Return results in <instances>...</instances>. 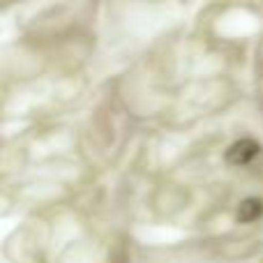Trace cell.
<instances>
[{
	"label": "cell",
	"instance_id": "cell-1",
	"mask_svg": "<svg viewBox=\"0 0 263 263\" xmlns=\"http://www.w3.org/2000/svg\"><path fill=\"white\" fill-rule=\"evenodd\" d=\"M261 153V145L252 139H240L227 150V162L233 166H242V164H250L256 155Z\"/></svg>",
	"mask_w": 263,
	"mask_h": 263
},
{
	"label": "cell",
	"instance_id": "cell-2",
	"mask_svg": "<svg viewBox=\"0 0 263 263\" xmlns=\"http://www.w3.org/2000/svg\"><path fill=\"white\" fill-rule=\"evenodd\" d=\"M263 215V201L261 199H245L238 208V222H256Z\"/></svg>",
	"mask_w": 263,
	"mask_h": 263
}]
</instances>
